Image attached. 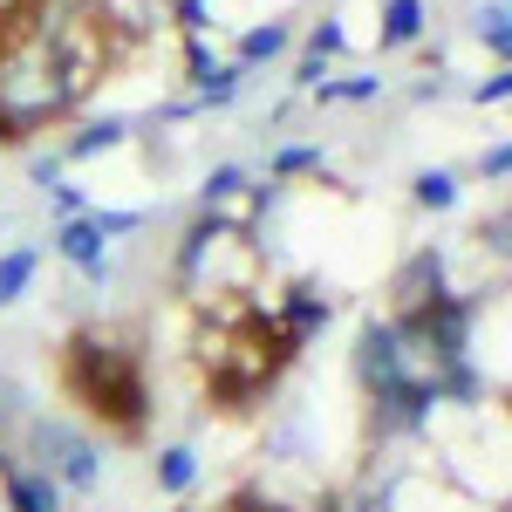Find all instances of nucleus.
Masks as SVG:
<instances>
[{
  "label": "nucleus",
  "instance_id": "obj_1",
  "mask_svg": "<svg viewBox=\"0 0 512 512\" xmlns=\"http://www.w3.org/2000/svg\"><path fill=\"white\" fill-rule=\"evenodd\" d=\"M62 383L89 417H103L110 431H137L144 424V369L137 355L110 342V335H76L62 355Z\"/></svg>",
  "mask_w": 512,
  "mask_h": 512
},
{
  "label": "nucleus",
  "instance_id": "obj_2",
  "mask_svg": "<svg viewBox=\"0 0 512 512\" xmlns=\"http://www.w3.org/2000/svg\"><path fill=\"white\" fill-rule=\"evenodd\" d=\"M28 431H35V472H48L62 492H96V485H103V451L82 431L55 424V417H48V424L28 417Z\"/></svg>",
  "mask_w": 512,
  "mask_h": 512
},
{
  "label": "nucleus",
  "instance_id": "obj_3",
  "mask_svg": "<svg viewBox=\"0 0 512 512\" xmlns=\"http://www.w3.org/2000/svg\"><path fill=\"white\" fill-rule=\"evenodd\" d=\"M0 512H69V492L35 465H0Z\"/></svg>",
  "mask_w": 512,
  "mask_h": 512
},
{
  "label": "nucleus",
  "instance_id": "obj_4",
  "mask_svg": "<svg viewBox=\"0 0 512 512\" xmlns=\"http://www.w3.org/2000/svg\"><path fill=\"white\" fill-rule=\"evenodd\" d=\"M55 246H62V260H69V267H76L82 280H103V274H110V260H103V233H96V219H89V212L62 219Z\"/></svg>",
  "mask_w": 512,
  "mask_h": 512
},
{
  "label": "nucleus",
  "instance_id": "obj_5",
  "mask_svg": "<svg viewBox=\"0 0 512 512\" xmlns=\"http://www.w3.org/2000/svg\"><path fill=\"white\" fill-rule=\"evenodd\" d=\"M35 267H41V253H35V246H14V253H0V308H14V301L28 294Z\"/></svg>",
  "mask_w": 512,
  "mask_h": 512
},
{
  "label": "nucleus",
  "instance_id": "obj_6",
  "mask_svg": "<svg viewBox=\"0 0 512 512\" xmlns=\"http://www.w3.org/2000/svg\"><path fill=\"white\" fill-rule=\"evenodd\" d=\"M192 478H198V451L192 444H171V451H158V492H192Z\"/></svg>",
  "mask_w": 512,
  "mask_h": 512
},
{
  "label": "nucleus",
  "instance_id": "obj_7",
  "mask_svg": "<svg viewBox=\"0 0 512 512\" xmlns=\"http://www.w3.org/2000/svg\"><path fill=\"white\" fill-rule=\"evenodd\" d=\"M417 35H424V0H390L383 7V48H403Z\"/></svg>",
  "mask_w": 512,
  "mask_h": 512
},
{
  "label": "nucleus",
  "instance_id": "obj_8",
  "mask_svg": "<svg viewBox=\"0 0 512 512\" xmlns=\"http://www.w3.org/2000/svg\"><path fill=\"white\" fill-rule=\"evenodd\" d=\"M280 48H287V28H280V21L253 28V35L239 41V69H246V62H267V55H280Z\"/></svg>",
  "mask_w": 512,
  "mask_h": 512
},
{
  "label": "nucleus",
  "instance_id": "obj_9",
  "mask_svg": "<svg viewBox=\"0 0 512 512\" xmlns=\"http://www.w3.org/2000/svg\"><path fill=\"white\" fill-rule=\"evenodd\" d=\"M451 198H458V178L451 171H417V205L424 212H444Z\"/></svg>",
  "mask_w": 512,
  "mask_h": 512
},
{
  "label": "nucleus",
  "instance_id": "obj_10",
  "mask_svg": "<svg viewBox=\"0 0 512 512\" xmlns=\"http://www.w3.org/2000/svg\"><path fill=\"white\" fill-rule=\"evenodd\" d=\"M478 41H492V55H506V0H492V7H478Z\"/></svg>",
  "mask_w": 512,
  "mask_h": 512
},
{
  "label": "nucleus",
  "instance_id": "obj_11",
  "mask_svg": "<svg viewBox=\"0 0 512 512\" xmlns=\"http://www.w3.org/2000/svg\"><path fill=\"white\" fill-rule=\"evenodd\" d=\"M123 137H130L123 123H103V130H89V137H76V144H69V158H96V151H117Z\"/></svg>",
  "mask_w": 512,
  "mask_h": 512
},
{
  "label": "nucleus",
  "instance_id": "obj_12",
  "mask_svg": "<svg viewBox=\"0 0 512 512\" xmlns=\"http://www.w3.org/2000/svg\"><path fill=\"white\" fill-rule=\"evenodd\" d=\"M383 82L376 76H362V82H321V103H369Z\"/></svg>",
  "mask_w": 512,
  "mask_h": 512
},
{
  "label": "nucleus",
  "instance_id": "obj_13",
  "mask_svg": "<svg viewBox=\"0 0 512 512\" xmlns=\"http://www.w3.org/2000/svg\"><path fill=\"white\" fill-rule=\"evenodd\" d=\"M239 185H246V171H239V164H219V171L205 178V205H219V198H233Z\"/></svg>",
  "mask_w": 512,
  "mask_h": 512
},
{
  "label": "nucleus",
  "instance_id": "obj_14",
  "mask_svg": "<svg viewBox=\"0 0 512 512\" xmlns=\"http://www.w3.org/2000/svg\"><path fill=\"white\" fill-rule=\"evenodd\" d=\"M21 417H28V410H21V390L0 376V424H21Z\"/></svg>",
  "mask_w": 512,
  "mask_h": 512
},
{
  "label": "nucleus",
  "instance_id": "obj_15",
  "mask_svg": "<svg viewBox=\"0 0 512 512\" xmlns=\"http://www.w3.org/2000/svg\"><path fill=\"white\" fill-rule=\"evenodd\" d=\"M506 144H492V151H485V158H478V171H485V178H506Z\"/></svg>",
  "mask_w": 512,
  "mask_h": 512
},
{
  "label": "nucleus",
  "instance_id": "obj_16",
  "mask_svg": "<svg viewBox=\"0 0 512 512\" xmlns=\"http://www.w3.org/2000/svg\"><path fill=\"white\" fill-rule=\"evenodd\" d=\"M308 164H315V151L301 144V151H280V158H274V171H308Z\"/></svg>",
  "mask_w": 512,
  "mask_h": 512
}]
</instances>
